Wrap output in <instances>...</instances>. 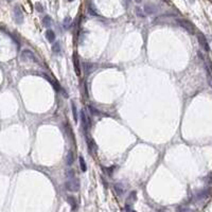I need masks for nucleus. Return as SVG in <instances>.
Masks as SVG:
<instances>
[{
  "instance_id": "nucleus-1",
  "label": "nucleus",
  "mask_w": 212,
  "mask_h": 212,
  "mask_svg": "<svg viewBox=\"0 0 212 212\" xmlns=\"http://www.w3.org/2000/svg\"><path fill=\"white\" fill-rule=\"evenodd\" d=\"M65 187L70 192H77L80 189V180L77 178H71L65 182Z\"/></svg>"
},
{
  "instance_id": "nucleus-2",
  "label": "nucleus",
  "mask_w": 212,
  "mask_h": 212,
  "mask_svg": "<svg viewBox=\"0 0 212 212\" xmlns=\"http://www.w3.org/2000/svg\"><path fill=\"white\" fill-rule=\"evenodd\" d=\"M13 16H14V20L16 21V23L21 25L23 22V13H22L21 9L19 6H15L13 9Z\"/></svg>"
},
{
  "instance_id": "nucleus-3",
  "label": "nucleus",
  "mask_w": 212,
  "mask_h": 212,
  "mask_svg": "<svg viewBox=\"0 0 212 212\" xmlns=\"http://www.w3.org/2000/svg\"><path fill=\"white\" fill-rule=\"evenodd\" d=\"M21 59L26 61H33V63H37V59L35 54H34L31 50H22L21 52Z\"/></svg>"
},
{
  "instance_id": "nucleus-4",
  "label": "nucleus",
  "mask_w": 212,
  "mask_h": 212,
  "mask_svg": "<svg viewBox=\"0 0 212 212\" xmlns=\"http://www.w3.org/2000/svg\"><path fill=\"white\" fill-rule=\"evenodd\" d=\"M81 121H82V126H83L84 131L86 132L87 128L91 125V121H90V119L87 118L86 114H85L84 110H81Z\"/></svg>"
},
{
  "instance_id": "nucleus-5",
  "label": "nucleus",
  "mask_w": 212,
  "mask_h": 212,
  "mask_svg": "<svg viewBox=\"0 0 212 212\" xmlns=\"http://www.w3.org/2000/svg\"><path fill=\"white\" fill-rule=\"evenodd\" d=\"M144 13L146 15H153L157 12V6L153 3H146L144 6V9H143Z\"/></svg>"
},
{
  "instance_id": "nucleus-6",
  "label": "nucleus",
  "mask_w": 212,
  "mask_h": 212,
  "mask_svg": "<svg viewBox=\"0 0 212 212\" xmlns=\"http://www.w3.org/2000/svg\"><path fill=\"white\" fill-rule=\"evenodd\" d=\"M198 41H200V46L203 47L204 49L206 50V51H209V45H208L207 39L205 38V36H204L203 34H200V35H198Z\"/></svg>"
},
{
  "instance_id": "nucleus-7",
  "label": "nucleus",
  "mask_w": 212,
  "mask_h": 212,
  "mask_svg": "<svg viewBox=\"0 0 212 212\" xmlns=\"http://www.w3.org/2000/svg\"><path fill=\"white\" fill-rule=\"evenodd\" d=\"M46 38L48 39V41L49 43H53L54 40H55V33L53 32L52 30H47L46 32Z\"/></svg>"
},
{
  "instance_id": "nucleus-8",
  "label": "nucleus",
  "mask_w": 212,
  "mask_h": 212,
  "mask_svg": "<svg viewBox=\"0 0 212 212\" xmlns=\"http://www.w3.org/2000/svg\"><path fill=\"white\" fill-rule=\"evenodd\" d=\"M178 23L182 26V27H184L186 30L190 31V32L193 30V26L191 25L189 21H187V20H178Z\"/></svg>"
},
{
  "instance_id": "nucleus-9",
  "label": "nucleus",
  "mask_w": 212,
  "mask_h": 212,
  "mask_svg": "<svg viewBox=\"0 0 212 212\" xmlns=\"http://www.w3.org/2000/svg\"><path fill=\"white\" fill-rule=\"evenodd\" d=\"M74 161V154L72 151H70L67 155V159H66V162H67L68 166H72Z\"/></svg>"
},
{
  "instance_id": "nucleus-10",
  "label": "nucleus",
  "mask_w": 212,
  "mask_h": 212,
  "mask_svg": "<svg viewBox=\"0 0 212 212\" xmlns=\"http://www.w3.org/2000/svg\"><path fill=\"white\" fill-rule=\"evenodd\" d=\"M79 161H80V166H81L82 172H86L87 166H86V161H85V159H84V157L83 156L79 157Z\"/></svg>"
},
{
  "instance_id": "nucleus-11",
  "label": "nucleus",
  "mask_w": 212,
  "mask_h": 212,
  "mask_svg": "<svg viewBox=\"0 0 212 212\" xmlns=\"http://www.w3.org/2000/svg\"><path fill=\"white\" fill-rule=\"evenodd\" d=\"M135 13H136V15L138 16V17H140V18H144L145 16H146L144 11H143L141 8H139V6H136L135 8Z\"/></svg>"
},
{
  "instance_id": "nucleus-12",
  "label": "nucleus",
  "mask_w": 212,
  "mask_h": 212,
  "mask_svg": "<svg viewBox=\"0 0 212 212\" xmlns=\"http://www.w3.org/2000/svg\"><path fill=\"white\" fill-rule=\"evenodd\" d=\"M71 22H72V19H71V17H69V16L65 17L64 21H63V26H64V28L66 29V30H68V29L70 28Z\"/></svg>"
},
{
  "instance_id": "nucleus-13",
  "label": "nucleus",
  "mask_w": 212,
  "mask_h": 212,
  "mask_svg": "<svg viewBox=\"0 0 212 212\" xmlns=\"http://www.w3.org/2000/svg\"><path fill=\"white\" fill-rule=\"evenodd\" d=\"M43 25L45 26V27H50V26L52 25V19H51V17L48 15H46L45 17L43 18Z\"/></svg>"
},
{
  "instance_id": "nucleus-14",
  "label": "nucleus",
  "mask_w": 212,
  "mask_h": 212,
  "mask_svg": "<svg viewBox=\"0 0 212 212\" xmlns=\"http://www.w3.org/2000/svg\"><path fill=\"white\" fill-rule=\"evenodd\" d=\"M71 110H72V115H73V119L75 122H77V106L74 103H71Z\"/></svg>"
},
{
  "instance_id": "nucleus-15",
  "label": "nucleus",
  "mask_w": 212,
  "mask_h": 212,
  "mask_svg": "<svg viewBox=\"0 0 212 212\" xmlns=\"http://www.w3.org/2000/svg\"><path fill=\"white\" fill-rule=\"evenodd\" d=\"M52 51L54 53H56V54H59L61 52V44L59 41H56V44H54L52 46Z\"/></svg>"
},
{
  "instance_id": "nucleus-16",
  "label": "nucleus",
  "mask_w": 212,
  "mask_h": 212,
  "mask_svg": "<svg viewBox=\"0 0 212 212\" xmlns=\"http://www.w3.org/2000/svg\"><path fill=\"white\" fill-rule=\"evenodd\" d=\"M88 109H89L90 114H91L92 116H99V115L101 114V113H100V111H99L97 108H95L93 106H90V105L88 106Z\"/></svg>"
},
{
  "instance_id": "nucleus-17",
  "label": "nucleus",
  "mask_w": 212,
  "mask_h": 212,
  "mask_svg": "<svg viewBox=\"0 0 212 212\" xmlns=\"http://www.w3.org/2000/svg\"><path fill=\"white\" fill-rule=\"evenodd\" d=\"M74 175H75V172H74V170L69 169V170H67V171H66V176H67V177L69 179L74 178Z\"/></svg>"
},
{
  "instance_id": "nucleus-18",
  "label": "nucleus",
  "mask_w": 212,
  "mask_h": 212,
  "mask_svg": "<svg viewBox=\"0 0 212 212\" xmlns=\"http://www.w3.org/2000/svg\"><path fill=\"white\" fill-rule=\"evenodd\" d=\"M84 69H85V72H86L87 74L90 73L92 71V65L91 64H84Z\"/></svg>"
},
{
  "instance_id": "nucleus-19",
  "label": "nucleus",
  "mask_w": 212,
  "mask_h": 212,
  "mask_svg": "<svg viewBox=\"0 0 212 212\" xmlns=\"http://www.w3.org/2000/svg\"><path fill=\"white\" fill-rule=\"evenodd\" d=\"M68 202H69V204L71 205L72 209H75V207H77V202H75V200H74L73 197H71V196L68 197Z\"/></svg>"
},
{
  "instance_id": "nucleus-20",
  "label": "nucleus",
  "mask_w": 212,
  "mask_h": 212,
  "mask_svg": "<svg viewBox=\"0 0 212 212\" xmlns=\"http://www.w3.org/2000/svg\"><path fill=\"white\" fill-rule=\"evenodd\" d=\"M115 190L117 191V193L119 194V195H121V194L123 193V189L120 184H115Z\"/></svg>"
},
{
  "instance_id": "nucleus-21",
  "label": "nucleus",
  "mask_w": 212,
  "mask_h": 212,
  "mask_svg": "<svg viewBox=\"0 0 212 212\" xmlns=\"http://www.w3.org/2000/svg\"><path fill=\"white\" fill-rule=\"evenodd\" d=\"M35 9H36L37 12H39V13L44 12V8H43V6H41V3H39V2H37L36 4H35Z\"/></svg>"
},
{
  "instance_id": "nucleus-22",
  "label": "nucleus",
  "mask_w": 212,
  "mask_h": 212,
  "mask_svg": "<svg viewBox=\"0 0 212 212\" xmlns=\"http://www.w3.org/2000/svg\"><path fill=\"white\" fill-rule=\"evenodd\" d=\"M74 61H75V69H77V74H80V70H79V63H77V59H74Z\"/></svg>"
},
{
  "instance_id": "nucleus-23",
  "label": "nucleus",
  "mask_w": 212,
  "mask_h": 212,
  "mask_svg": "<svg viewBox=\"0 0 212 212\" xmlns=\"http://www.w3.org/2000/svg\"><path fill=\"white\" fill-rule=\"evenodd\" d=\"M135 2H136V3H141V2H142V0H135Z\"/></svg>"
},
{
  "instance_id": "nucleus-24",
  "label": "nucleus",
  "mask_w": 212,
  "mask_h": 212,
  "mask_svg": "<svg viewBox=\"0 0 212 212\" xmlns=\"http://www.w3.org/2000/svg\"><path fill=\"white\" fill-rule=\"evenodd\" d=\"M68 1H72V0H68Z\"/></svg>"
},
{
  "instance_id": "nucleus-25",
  "label": "nucleus",
  "mask_w": 212,
  "mask_h": 212,
  "mask_svg": "<svg viewBox=\"0 0 212 212\" xmlns=\"http://www.w3.org/2000/svg\"><path fill=\"white\" fill-rule=\"evenodd\" d=\"M8 1H9V2H10V1H11V0H8Z\"/></svg>"
},
{
  "instance_id": "nucleus-26",
  "label": "nucleus",
  "mask_w": 212,
  "mask_h": 212,
  "mask_svg": "<svg viewBox=\"0 0 212 212\" xmlns=\"http://www.w3.org/2000/svg\"><path fill=\"white\" fill-rule=\"evenodd\" d=\"M132 212H136V211H132Z\"/></svg>"
}]
</instances>
